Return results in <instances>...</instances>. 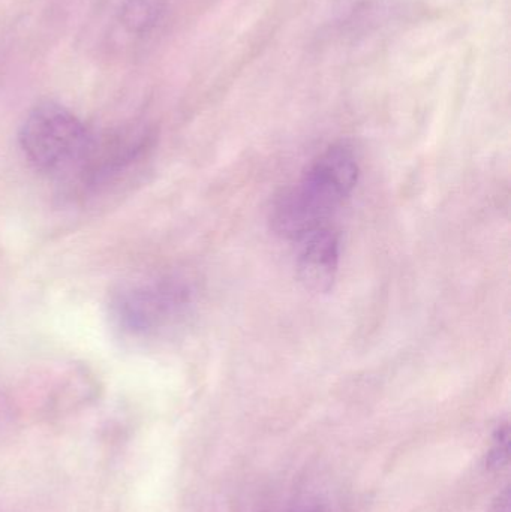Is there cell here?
<instances>
[{"label": "cell", "mask_w": 511, "mask_h": 512, "mask_svg": "<svg viewBox=\"0 0 511 512\" xmlns=\"http://www.w3.org/2000/svg\"><path fill=\"white\" fill-rule=\"evenodd\" d=\"M194 291L180 279L137 283L120 291L113 301V316L125 333L150 337L186 318Z\"/></svg>", "instance_id": "obj_3"}, {"label": "cell", "mask_w": 511, "mask_h": 512, "mask_svg": "<svg viewBox=\"0 0 511 512\" xmlns=\"http://www.w3.org/2000/svg\"><path fill=\"white\" fill-rule=\"evenodd\" d=\"M339 267V239L323 227L306 237L305 248L297 261L300 282L312 292H329Z\"/></svg>", "instance_id": "obj_4"}, {"label": "cell", "mask_w": 511, "mask_h": 512, "mask_svg": "<svg viewBox=\"0 0 511 512\" xmlns=\"http://www.w3.org/2000/svg\"><path fill=\"white\" fill-rule=\"evenodd\" d=\"M359 179V164L345 144L329 147L318 156L296 185L276 198L270 213L273 231L285 239L302 240L350 197Z\"/></svg>", "instance_id": "obj_1"}, {"label": "cell", "mask_w": 511, "mask_h": 512, "mask_svg": "<svg viewBox=\"0 0 511 512\" xmlns=\"http://www.w3.org/2000/svg\"><path fill=\"white\" fill-rule=\"evenodd\" d=\"M92 138L81 120L56 102L33 108L20 131L24 155L45 173H72Z\"/></svg>", "instance_id": "obj_2"}, {"label": "cell", "mask_w": 511, "mask_h": 512, "mask_svg": "<svg viewBox=\"0 0 511 512\" xmlns=\"http://www.w3.org/2000/svg\"><path fill=\"white\" fill-rule=\"evenodd\" d=\"M294 512H324L321 508L312 507V508H302V510H297Z\"/></svg>", "instance_id": "obj_8"}, {"label": "cell", "mask_w": 511, "mask_h": 512, "mask_svg": "<svg viewBox=\"0 0 511 512\" xmlns=\"http://www.w3.org/2000/svg\"><path fill=\"white\" fill-rule=\"evenodd\" d=\"M158 18V8L152 0H128L122 12L123 24L131 32H146Z\"/></svg>", "instance_id": "obj_5"}, {"label": "cell", "mask_w": 511, "mask_h": 512, "mask_svg": "<svg viewBox=\"0 0 511 512\" xmlns=\"http://www.w3.org/2000/svg\"><path fill=\"white\" fill-rule=\"evenodd\" d=\"M509 502V489H506L504 490L503 495H500V499L495 502L494 510H492V512H510Z\"/></svg>", "instance_id": "obj_7"}, {"label": "cell", "mask_w": 511, "mask_h": 512, "mask_svg": "<svg viewBox=\"0 0 511 512\" xmlns=\"http://www.w3.org/2000/svg\"><path fill=\"white\" fill-rule=\"evenodd\" d=\"M509 442V427L504 426L498 429L497 435H495L494 447L488 454L489 468L500 469L506 465L507 459H509Z\"/></svg>", "instance_id": "obj_6"}]
</instances>
